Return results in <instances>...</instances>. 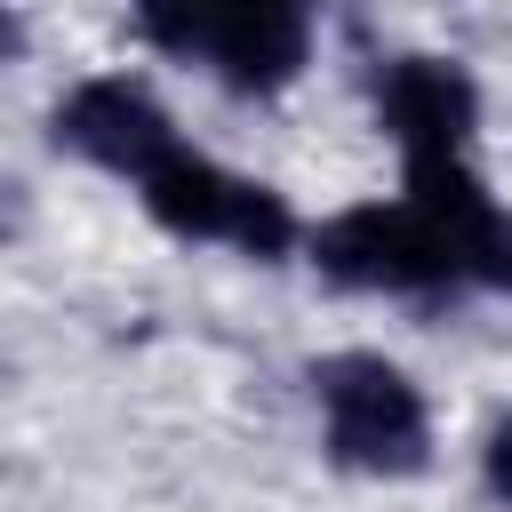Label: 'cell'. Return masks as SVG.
Returning <instances> with one entry per match:
<instances>
[{"label":"cell","mask_w":512,"mask_h":512,"mask_svg":"<svg viewBox=\"0 0 512 512\" xmlns=\"http://www.w3.org/2000/svg\"><path fill=\"white\" fill-rule=\"evenodd\" d=\"M488 480L512 496V424H496V432H488Z\"/></svg>","instance_id":"cell-7"},{"label":"cell","mask_w":512,"mask_h":512,"mask_svg":"<svg viewBox=\"0 0 512 512\" xmlns=\"http://www.w3.org/2000/svg\"><path fill=\"white\" fill-rule=\"evenodd\" d=\"M376 112H384V128L400 136L408 160H456L480 96H472V80H464L456 64H440V56H400V64L376 80Z\"/></svg>","instance_id":"cell-6"},{"label":"cell","mask_w":512,"mask_h":512,"mask_svg":"<svg viewBox=\"0 0 512 512\" xmlns=\"http://www.w3.org/2000/svg\"><path fill=\"white\" fill-rule=\"evenodd\" d=\"M312 256H320L328 280H352V288H440V280H464L456 240H448L416 200L336 216V224L312 240Z\"/></svg>","instance_id":"cell-4"},{"label":"cell","mask_w":512,"mask_h":512,"mask_svg":"<svg viewBox=\"0 0 512 512\" xmlns=\"http://www.w3.org/2000/svg\"><path fill=\"white\" fill-rule=\"evenodd\" d=\"M56 136H64L72 152H88V160H104V168L136 176V184L176 152L168 112H160L136 80H88V88H72V96H64V112H56Z\"/></svg>","instance_id":"cell-5"},{"label":"cell","mask_w":512,"mask_h":512,"mask_svg":"<svg viewBox=\"0 0 512 512\" xmlns=\"http://www.w3.org/2000/svg\"><path fill=\"white\" fill-rule=\"evenodd\" d=\"M136 32L176 48V56H208L232 88H280L304 64V40H312L304 16L272 8V0H248V8H144Z\"/></svg>","instance_id":"cell-2"},{"label":"cell","mask_w":512,"mask_h":512,"mask_svg":"<svg viewBox=\"0 0 512 512\" xmlns=\"http://www.w3.org/2000/svg\"><path fill=\"white\" fill-rule=\"evenodd\" d=\"M144 208H152L160 224H176V232L232 240V248H248V256H280V248L296 240V216L280 208V192H264V184H248V176H224L216 160H200V152H184V144L144 176Z\"/></svg>","instance_id":"cell-3"},{"label":"cell","mask_w":512,"mask_h":512,"mask_svg":"<svg viewBox=\"0 0 512 512\" xmlns=\"http://www.w3.org/2000/svg\"><path fill=\"white\" fill-rule=\"evenodd\" d=\"M328 408V448L360 472H416L424 464V400L376 352H336L312 368Z\"/></svg>","instance_id":"cell-1"}]
</instances>
